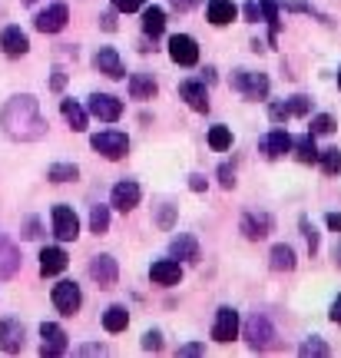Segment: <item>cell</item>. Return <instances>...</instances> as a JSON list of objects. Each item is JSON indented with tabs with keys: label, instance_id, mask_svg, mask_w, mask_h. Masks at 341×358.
Returning <instances> with one entry per match:
<instances>
[{
	"label": "cell",
	"instance_id": "1",
	"mask_svg": "<svg viewBox=\"0 0 341 358\" xmlns=\"http://www.w3.org/2000/svg\"><path fill=\"white\" fill-rule=\"evenodd\" d=\"M0 127L3 133L17 143H37L47 136V116L40 113V100L34 93H17L3 103V113H0Z\"/></svg>",
	"mask_w": 341,
	"mask_h": 358
},
{
	"label": "cell",
	"instance_id": "2",
	"mask_svg": "<svg viewBox=\"0 0 341 358\" xmlns=\"http://www.w3.org/2000/svg\"><path fill=\"white\" fill-rule=\"evenodd\" d=\"M239 332H242V338L249 342V348H252V352H266V348L275 345V338H278L275 325H272L266 315H252L245 325H239Z\"/></svg>",
	"mask_w": 341,
	"mask_h": 358
},
{
	"label": "cell",
	"instance_id": "3",
	"mask_svg": "<svg viewBox=\"0 0 341 358\" xmlns=\"http://www.w3.org/2000/svg\"><path fill=\"white\" fill-rule=\"evenodd\" d=\"M268 77L266 73H259V70H235L232 73V90L235 93H242L245 100H268Z\"/></svg>",
	"mask_w": 341,
	"mask_h": 358
},
{
	"label": "cell",
	"instance_id": "4",
	"mask_svg": "<svg viewBox=\"0 0 341 358\" xmlns=\"http://www.w3.org/2000/svg\"><path fill=\"white\" fill-rule=\"evenodd\" d=\"M89 146H93L103 159H113L116 163V159H123V156L129 153V136L119 133V129H103V133H96V136L89 140Z\"/></svg>",
	"mask_w": 341,
	"mask_h": 358
},
{
	"label": "cell",
	"instance_id": "5",
	"mask_svg": "<svg viewBox=\"0 0 341 358\" xmlns=\"http://www.w3.org/2000/svg\"><path fill=\"white\" fill-rule=\"evenodd\" d=\"M87 113L96 116L100 123H116L123 116V100H116L113 93H93L87 100Z\"/></svg>",
	"mask_w": 341,
	"mask_h": 358
},
{
	"label": "cell",
	"instance_id": "6",
	"mask_svg": "<svg viewBox=\"0 0 341 358\" xmlns=\"http://www.w3.org/2000/svg\"><path fill=\"white\" fill-rule=\"evenodd\" d=\"M40 355L43 358H60L66 355V348H70V342H66V332L57 325V322H43L40 325Z\"/></svg>",
	"mask_w": 341,
	"mask_h": 358
},
{
	"label": "cell",
	"instance_id": "7",
	"mask_svg": "<svg viewBox=\"0 0 341 358\" xmlns=\"http://www.w3.org/2000/svg\"><path fill=\"white\" fill-rule=\"evenodd\" d=\"M50 222H53V236L60 243H73L76 236H80V219H76V213L70 206H53Z\"/></svg>",
	"mask_w": 341,
	"mask_h": 358
},
{
	"label": "cell",
	"instance_id": "8",
	"mask_svg": "<svg viewBox=\"0 0 341 358\" xmlns=\"http://www.w3.org/2000/svg\"><path fill=\"white\" fill-rule=\"evenodd\" d=\"M212 338L215 342H222V345H228V342H235V338H239V312H235L232 306H222L219 312H215Z\"/></svg>",
	"mask_w": 341,
	"mask_h": 358
},
{
	"label": "cell",
	"instance_id": "9",
	"mask_svg": "<svg viewBox=\"0 0 341 358\" xmlns=\"http://www.w3.org/2000/svg\"><path fill=\"white\" fill-rule=\"evenodd\" d=\"M53 306H57L60 315H76L80 306H83L80 285H76V282H57V285H53Z\"/></svg>",
	"mask_w": 341,
	"mask_h": 358
},
{
	"label": "cell",
	"instance_id": "10",
	"mask_svg": "<svg viewBox=\"0 0 341 358\" xmlns=\"http://www.w3.org/2000/svg\"><path fill=\"white\" fill-rule=\"evenodd\" d=\"M87 272H89V279L96 282L100 289H113L116 279H119V266H116V259L106 256V252H103V256H93V259H89Z\"/></svg>",
	"mask_w": 341,
	"mask_h": 358
},
{
	"label": "cell",
	"instance_id": "11",
	"mask_svg": "<svg viewBox=\"0 0 341 358\" xmlns=\"http://www.w3.org/2000/svg\"><path fill=\"white\" fill-rule=\"evenodd\" d=\"M169 60L179 66H196L199 64V43H196L189 34L169 37Z\"/></svg>",
	"mask_w": 341,
	"mask_h": 358
},
{
	"label": "cell",
	"instance_id": "12",
	"mask_svg": "<svg viewBox=\"0 0 341 358\" xmlns=\"http://www.w3.org/2000/svg\"><path fill=\"white\" fill-rule=\"evenodd\" d=\"M139 199H143V189H139V182H133V179H119L113 186V192H110V206L119 209V213H133L139 206Z\"/></svg>",
	"mask_w": 341,
	"mask_h": 358
},
{
	"label": "cell",
	"instance_id": "13",
	"mask_svg": "<svg viewBox=\"0 0 341 358\" xmlns=\"http://www.w3.org/2000/svg\"><path fill=\"white\" fill-rule=\"evenodd\" d=\"M239 229L249 243H262V239H268V232L275 229V219L268 216V213H245Z\"/></svg>",
	"mask_w": 341,
	"mask_h": 358
},
{
	"label": "cell",
	"instance_id": "14",
	"mask_svg": "<svg viewBox=\"0 0 341 358\" xmlns=\"http://www.w3.org/2000/svg\"><path fill=\"white\" fill-rule=\"evenodd\" d=\"M70 20V10H66V3H50L47 10H40L34 17V27H37L40 34H60Z\"/></svg>",
	"mask_w": 341,
	"mask_h": 358
},
{
	"label": "cell",
	"instance_id": "15",
	"mask_svg": "<svg viewBox=\"0 0 341 358\" xmlns=\"http://www.w3.org/2000/svg\"><path fill=\"white\" fill-rule=\"evenodd\" d=\"M24 345H27V329L24 325H20L17 319L0 322V352L17 355V352H24Z\"/></svg>",
	"mask_w": 341,
	"mask_h": 358
},
{
	"label": "cell",
	"instance_id": "16",
	"mask_svg": "<svg viewBox=\"0 0 341 358\" xmlns=\"http://www.w3.org/2000/svg\"><path fill=\"white\" fill-rule=\"evenodd\" d=\"M179 100L189 103V110L196 113H209V90L203 80H182L179 83Z\"/></svg>",
	"mask_w": 341,
	"mask_h": 358
},
{
	"label": "cell",
	"instance_id": "17",
	"mask_svg": "<svg viewBox=\"0 0 341 358\" xmlns=\"http://www.w3.org/2000/svg\"><path fill=\"white\" fill-rule=\"evenodd\" d=\"M259 150H262V156L266 159H282V156L291 150V136H289V129H272V133H266L262 140H259Z\"/></svg>",
	"mask_w": 341,
	"mask_h": 358
},
{
	"label": "cell",
	"instance_id": "18",
	"mask_svg": "<svg viewBox=\"0 0 341 358\" xmlns=\"http://www.w3.org/2000/svg\"><path fill=\"white\" fill-rule=\"evenodd\" d=\"M150 279L156 285H179L182 282V262L179 259H156L150 266Z\"/></svg>",
	"mask_w": 341,
	"mask_h": 358
},
{
	"label": "cell",
	"instance_id": "19",
	"mask_svg": "<svg viewBox=\"0 0 341 358\" xmlns=\"http://www.w3.org/2000/svg\"><path fill=\"white\" fill-rule=\"evenodd\" d=\"M93 66L100 70L103 77H110V80H123V77H126V66H123V60H119V53H116L113 47H100V50H96V57H93Z\"/></svg>",
	"mask_w": 341,
	"mask_h": 358
},
{
	"label": "cell",
	"instance_id": "20",
	"mask_svg": "<svg viewBox=\"0 0 341 358\" xmlns=\"http://www.w3.org/2000/svg\"><path fill=\"white\" fill-rule=\"evenodd\" d=\"M20 249L7 239V232H0V279H13L20 272Z\"/></svg>",
	"mask_w": 341,
	"mask_h": 358
},
{
	"label": "cell",
	"instance_id": "21",
	"mask_svg": "<svg viewBox=\"0 0 341 358\" xmlns=\"http://www.w3.org/2000/svg\"><path fill=\"white\" fill-rule=\"evenodd\" d=\"M205 17H209L212 27H228L239 17V7H235V0H209L205 3Z\"/></svg>",
	"mask_w": 341,
	"mask_h": 358
},
{
	"label": "cell",
	"instance_id": "22",
	"mask_svg": "<svg viewBox=\"0 0 341 358\" xmlns=\"http://www.w3.org/2000/svg\"><path fill=\"white\" fill-rule=\"evenodd\" d=\"M0 47L7 57H24L30 50V37H27L20 27H3V34H0Z\"/></svg>",
	"mask_w": 341,
	"mask_h": 358
},
{
	"label": "cell",
	"instance_id": "23",
	"mask_svg": "<svg viewBox=\"0 0 341 358\" xmlns=\"http://www.w3.org/2000/svg\"><path fill=\"white\" fill-rule=\"evenodd\" d=\"M66 262H70V259H66V252L60 245H47V249L40 252V275H43V279H47V275H60L66 268Z\"/></svg>",
	"mask_w": 341,
	"mask_h": 358
},
{
	"label": "cell",
	"instance_id": "24",
	"mask_svg": "<svg viewBox=\"0 0 341 358\" xmlns=\"http://www.w3.org/2000/svg\"><path fill=\"white\" fill-rule=\"evenodd\" d=\"M169 256L179 259V262H199V243H196V236H189V232L176 236L169 243Z\"/></svg>",
	"mask_w": 341,
	"mask_h": 358
},
{
	"label": "cell",
	"instance_id": "25",
	"mask_svg": "<svg viewBox=\"0 0 341 358\" xmlns=\"http://www.w3.org/2000/svg\"><path fill=\"white\" fill-rule=\"evenodd\" d=\"M156 93H159V83L150 73H129V96L133 100H156Z\"/></svg>",
	"mask_w": 341,
	"mask_h": 358
},
{
	"label": "cell",
	"instance_id": "26",
	"mask_svg": "<svg viewBox=\"0 0 341 358\" xmlns=\"http://www.w3.org/2000/svg\"><path fill=\"white\" fill-rule=\"evenodd\" d=\"M268 266H272V272H291V268L298 266L295 249H291L289 243H275L272 245V252H268Z\"/></svg>",
	"mask_w": 341,
	"mask_h": 358
},
{
	"label": "cell",
	"instance_id": "27",
	"mask_svg": "<svg viewBox=\"0 0 341 358\" xmlns=\"http://www.w3.org/2000/svg\"><path fill=\"white\" fill-rule=\"evenodd\" d=\"M163 30H166V10L163 7H143V34L146 37H163Z\"/></svg>",
	"mask_w": 341,
	"mask_h": 358
},
{
	"label": "cell",
	"instance_id": "28",
	"mask_svg": "<svg viewBox=\"0 0 341 358\" xmlns=\"http://www.w3.org/2000/svg\"><path fill=\"white\" fill-rule=\"evenodd\" d=\"M60 113H64V120L70 123V129H73V133H83V129H87L89 113L76 100H60Z\"/></svg>",
	"mask_w": 341,
	"mask_h": 358
},
{
	"label": "cell",
	"instance_id": "29",
	"mask_svg": "<svg viewBox=\"0 0 341 358\" xmlns=\"http://www.w3.org/2000/svg\"><path fill=\"white\" fill-rule=\"evenodd\" d=\"M126 325H129V312H126V306H110L106 312H103V329H106L110 335L126 332Z\"/></svg>",
	"mask_w": 341,
	"mask_h": 358
},
{
	"label": "cell",
	"instance_id": "30",
	"mask_svg": "<svg viewBox=\"0 0 341 358\" xmlns=\"http://www.w3.org/2000/svg\"><path fill=\"white\" fill-rule=\"evenodd\" d=\"M259 10H262V20H268V40L275 43L278 30H282V20H278V10H282V0H259Z\"/></svg>",
	"mask_w": 341,
	"mask_h": 358
},
{
	"label": "cell",
	"instance_id": "31",
	"mask_svg": "<svg viewBox=\"0 0 341 358\" xmlns=\"http://www.w3.org/2000/svg\"><path fill=\"white\" fill-rule=\"evenodd\" d=\"M291 150H295V159H298V163H315L318 159V146H315V136H312V133L291 140Z\"/></svg>",
	"mask_w": 341,
	"mask_h": 358
},
{
	"label": "cell",
	"instance_id": "32",
	"mask_svg": "<svg viewBox=\"0 0 341 358\" xmlns=\"http://www.w3.org/2000/svg\"><path fill=\"white\" fill-rule=\"evenodd\" d=\"M318 166H321V173L325 176H338L341 173V150L338 146H328V150H318Z\"/></svg>",
	"mask_w": 341,
	"mask_h": 358
},
{
	"label": "cell",
	"instance_id": "33",
	"mask_svg": "<svg viewBox=\"0 0 341 358\" xmlns=\"http://www.w3.org/2000/svg\"><path fill=\"white\" fill-rule=\"evenodd\" d=\"M209 146H212L215 153H226V150H232V129L226 127V123H215V127H209Z\"/></svg>",
	"mask_w": 341,
	"mask_h": 358
},
{
	"label": "cell",
	"instance_id": "34",
	"mask_svg": "<svg viewBox=\"0 0 341 358\" xmlns=\"http://www.w3.org/2000/svg\"><path fill=\"white\" fill-rule=\"evenodd\" d=\"M47 179L50 182H73V179H80V166L76 163H53L47 169Z\"/></svg>",
	"mask_w": 341,
	"mask_h": 358
},
{
	"label": "cell",
	"instance_id": "35",
	"mask_svg": "<svg viewBox=\"0 0 341 358\" xmlns=\"http://www.w3.org/2000/svg\"><path fill=\"white\" fill-rule=\"evenodd\" d=\"M298 355L302 358H325V355H331V348H328V342H325L321 335H312L308 342H302Z\"/></svg>",
	"mask_w": 341,
	"mask_h": 358
},
{
	"label": "cell",
	"instance_id": "36",
	"mask_svg": "<svg viewBox=\"0 0 341 358\" xmlns=\"http://www.w3.org/2000/svg\"><path fill=\"white\" fill-rule=\"evenodd\" d=\"M89 229L96 232V236L110 232V206H93L89 209Z\"/></svg>",
	"mask_w": 341,
	"mask_h": 358
},
{
	"label": "cell",
	"instance_id": "37",
	"mask_svg": "<svg viewBox=\"0 0 341 358\" xmlns=\"http://www.w3.org/2000/svg\"><path fill=\"white\" fill-rule=\"evenodd\" d=\"M331 133H335V116L331 113L312 116V136H331Z\"/></svg>",
	"mask_w": 341,
	"mask_h": 358
},
{
	"label": "cell",
	"instance_id": "38",
	"mask_svg": "<svg viewBox=\"0 0 341 358\" xmlns=\"http://www.w3.org/2000/svg\"><path fill=\"white\" fill-rule=\"evenodd\" d=\"M282 7H285V10H291V13H308V17H318V20H328V17H325L321 10H315L308 0H282Z\"/></svg>",
	"mask_w": 341,
	"mask_h": 358
},
{
	"label": "cell",
	"instance_id": "39",
	"mask_svg": "<svg viewBox=\"0 0 341 358\" xmlns=\"http://www.w3.org/2000/svg\"><path fill=\"white\" fill-rule=\"evenodd\" d=\"M268 120H272V123H278V127H285V123H289V120H291L289 103H285V100L268 103Z\"/></svg>",
	"mask_w": 341,
	"mask_h": 358
},
{
	"label": "cell",
	"instance_id": "40",
	"mask_svg": "<svg viewBox=\"0 0 341 358\" xmlns=\"http://www.w3.org/2000/svg\"><path fill=\"white\" fill-rule=\"evenodd\" d=\"M156 226H159V229H173V226H176V206L173 203H163L159 206V213H156Z\"/></svg>",
	"mask_w": 341,
	"mask_h": 358
},
{
	"label": "cell",
	"instance_id": "41",
	"mask_svg": "<svg viewBox=\"0 0 341 358\" xmlns=\"http://www.w3.org/2000/svg\"><path fill=\"white\" fill-rule=\"evenodd\" d=\"M298 226H302V236H305V243H308V252L315 256V252H318V229H315V222H312L308 216H302V222H298Z\"/></svg>",
	"mask_w": 341,
	"mask_h": 358
},
{
	"label": "cell",
	"instance_id": "42",
	"mask_svg": "<svg viewBox=\"0 0 341 358\" xmlns=\"http://www.w3.org/2000/svg\"><path fill=\"white\" fill-rule=\"evenodd\" d=\"M289 103V110H291V116H308L312 113V100L305 96V93H295L291 100H285Z\"/></svg>",
	"mask_w": 341,
	"mask_h": 358
},
{
	"label": "cell",
	"instance_id": "43",
	"mask_svg": "<svg viewBox=\"0 0 341 358\" xmlns=\"http://www.w3.org/2000/svg\"><path fill=\"white\" fill-rule=\"evenodd\" d=\"M146 7V0H113V10L116 13H136Z\"/></svg>",
	"mask_w": 341,
	"mask_h": 358
},
{
	"label": "cell",
	"instance_id": "44",
	"mask_svg": "<svg viewBox=\"0 0 341 358\" xmlns=\"http://www.w3.org/2000/svg\"><path fill=\"white\" fill-rule=\"evenodd\" d=\"M215 176H219V186H222V189H235V173H232V166H226V163H222Z\"/></svg>",
	"mask_w": 341,
	"mask_h": 358
},
{
	"label": "cell",
	"instance_id": "45",
	"mask_svg": "<svg viewBox=\"0 0 341 358\" xmlns=\"http://www.w3.org/2000/svg\"><path fill=\"white\" fill-rule=\"evenodd\" d=\"M143 348H146V352H159V348H163V335L156 332V329H152V332H146V335H143Z\"/></svg>",
	"mask_w": 341,
	"mask_h": 358
},
{
	"label": "cell",
	"instance_id": "46",
	"mask_svg": "<svg viewBox=\"0 0 341 358\" xmlns=\"http://www.w3.org/2000/svg\"><path fill=\"white\" fill-rule=\"evenodd\" d=\"M242 17H245L249 24H259V20H262V10H259V0H249V3L242 7Z\"/></svg>",
	"mask_w": 341,
	"mask_h": 358
},
{
	"label": "cell",
	"instance_id": "47",
	"mask_svg": "<svg viewBox=\"0 0 341 358\" xmlns=\"http://www.w3.org/2000/svg\"><path fill=\"white\" fill-rule=\"evenodd\" d=\"M40 236H43V232H40V219L30 216L24 222V239H40Z\"/></svg>",
	"mask_w": 341,
	"mask_h": 358
},
{
	"label": "cell",
	"instance_id": "48",
	"mask_svg": "<svg viewBox=\"0 0 341 358\" xmlns=\"http://www.w3.org/2000/svg\"><path fill=\"white\" fill-rule=\"evenodd\" d=\"M179 355L189 358V355H205V345H199V342H189V345H179Z\"/></svg>",
	"mask_w": 341,
	"mask_h": 358
},
{
	"label": "cell",
	"instance_id": "49",
	"mask_svg": "<svg viewBox=\"0 0 341 358\" xmlns=\"http://www.w3.org/2000/svg\"><path fill=\"white\" fill-rule=\"evenodd\" d=\"M205 186H209V182H205L203 173H192V176H189V189L192 192H205Z\"/></svg>",
	"mask_w": 341,
	"mask_h": 358
},
{
	"label": "cell",
	"instance_id": "50",
	"mask_svg": "<svg viewBox=\"0 0 341 358\" xmlns=\"http://www.w3.org/2000/svg\"><path fill=\"white\" fill-rule=\"evenodd\" d=\"M196 3H199V0H169V7H173V10H179V13L192 10V7H196Z\"/></svg>",
	"mask_w": 341,
	"mask_h": 358
},
{
	"label": "cell",
	"instance_id": "51",
	"mask_svg": "<svg viewBox=\"0 0 341 358\" xmlns=\"http://www.w3.org/2000/svg\"><path fill=\"white\" fill-rule=\"evenodd\" d=\"M325 222H328V229L335 232V236H341V213H328V216H325Z\"/></svg>",
	"mask_w": 341,
	"mask_h": 358
},
{
	"label": "cell",
	"instance_id": "52",
	"mask_svg": "<svg viewBox=\"0 0 341 358\" xmlns=\"http://www.w3.org/2000/svg\"><path fill=\"white\" fill-rule=\"evenodd\" d=\"M64 87H66V73H64V70H57V73L50 77V90H57V93H60Z\"/></svg>",
	"mask_w": 341,
	"mask_h": 358
},
{
	"label": "cell",
	"instance_id": "53",
	"mask_svg": "<svg viewBox=\"0 0 341 358\" xmlns=\"http://www.w3.org/2000/svg\"><path fill=\"white\" fill-rule=\"evenodd\" d=\"M328 319L335 322V325H341V295H338V299H335V302H331V312H328Z\"/></svg>",
	"mask_w": 341,
	"mask_h": 358
},
{
	"label": "cell",
	"instance_id": "54",
	"mask_svg": "<svg viewBox=\"0 0 341 358\" xmlns=\"http://www.w3.org/2000/svg\"><path fill=\"white\" fill-rule=\"evenodd\" d=\"M100 27H103V30H116V13H103Z\"/></svg>",
	"mask_w": 341,
	"mask_h": 358
},
{
	"label": "cell",
	"instance_id": "55",
	"mask_svg": "<svg viewBox=\"0 0 341 358\" xmlns=\"http://www.w3.org/2000/svg\"><path fill=\"white\" fill-rule=\"evenodd\" d=\"M103 352H106L103 345H83L80 348V355H103Z\"/></svg>",
	"mask_w": 341,
	"mask_h": 358
},
{
	"label": "cell",
	"instance_id": "56",
	"mask_svg": "<svg viewBox=\"0 0 341 358\" xmlns=\"http://www.w3.org/2000/svg\"><path fill=\"white\" fill-rule=\"evenodd\" d=\"M203 83H215V66H205L203 70Z\"/></svg>",
	"mask_w": 341,
	"mask_h": 358
},
{
	"label": "cell",
	"instance_id": "57",
	"mask_svg": "<svg viewBox=\"0 0 341 358\" xmlns=\"http://www.w3.org/2000/svg\"><path fill=\"white\" fill-rule=\"evenodd\" d=\"M331 259H335V266L341 268V239H338V243H335V249H331Z\"/></svg>",
	"mask_w": 341,
	"mask_h": 358
},
{
	"label": "cell",
	"instance_id": "58",
	"mask_svg": "<svg viewBox=\"0 0 341 358\" xmlns=\"http://www.w3.org/2000/svg\"><path fill=\"white\" fill-rule=\"evenodd\" d=\"M338 90H341V66H338Z\"/></svg>",
	"mask_w": 341,
	"mask_h": 358
}]
</instances>
